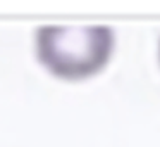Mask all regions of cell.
<instances>
[{
	"mask_svg": "<svg viewBox=\"0 0 160 147\" xmlns=\"http://www.w3.org/2000/svg\"><path fill=\"white\" fill-rule=\"evenodd\" d=\"M158 56H160V50H158Z\"/></svg>",
	"mask_w": 160,
	"mask_h": 147,
	"instance_id": "obj_2",
	"label": "cell"
},
{
	"mask_svg": "<svg viewBox=\"0 0 160 147\" xmlns=\"http://www.w3.org/2000/svg\"><path fill=\"white\" fill-rule=\"evenodd\" d=\"M114 35L107 26H43L36 31V56L62 80H84L107 66Z\"/></svg>",
	"mask_w": 160,
	"mask_h": 147,
	"instance_id": "obj_1",
	"label": "cell"
}]
</instances>
